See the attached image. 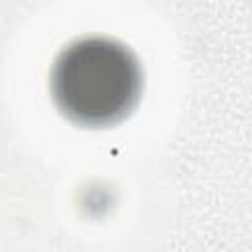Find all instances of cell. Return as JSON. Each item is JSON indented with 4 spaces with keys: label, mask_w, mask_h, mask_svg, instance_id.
Instances as JSON below:
<instances>
[{
    "label": "cell",
    "mask_w": 252,
    "mask_h": 252,
    "mask_svg": "<svg viewBox=\"0 0 252 252\" xmlns=\"http://www.w3.org/2000/svg\"><path fill=\"white\" fill-rule=\"evenodd\" d=\"M51 94L57 108L81 126H110L126 118L142 94L134 53L106 37H83L55 59Z\"/></svg>",
    "instance_id": "obj_1"
}]
</instances>
